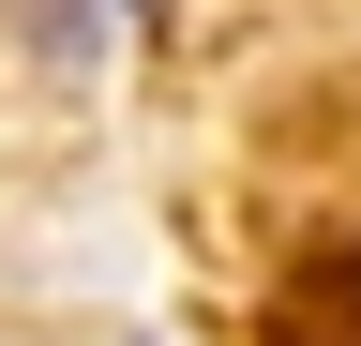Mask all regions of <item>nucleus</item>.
Wrapping results in <instances>:
<instances>
[]
</instances>
